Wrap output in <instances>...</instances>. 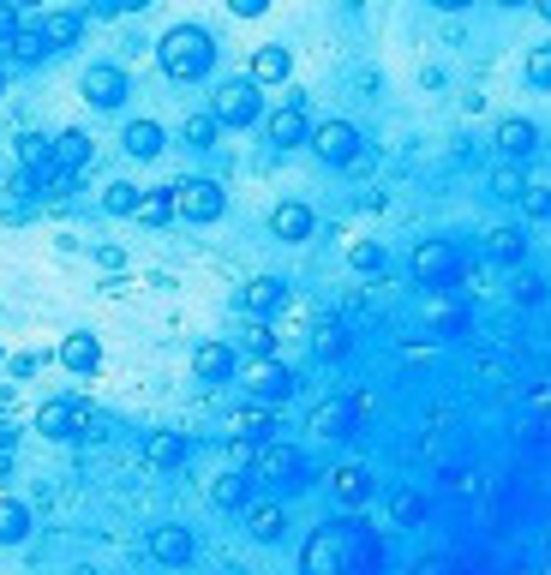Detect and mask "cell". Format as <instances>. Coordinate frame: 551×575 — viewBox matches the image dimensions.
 <instances>
[{
    "mask_svg": "<svg viewBox=\"0 0 551 575\" xmlns=\"http://www.w3.org/2000/svg\"><path fill=\"white\" fill-rule=\"evenodd\" d=\"M312 228H318V216H312L306 204H294V198L270 210V234H276V240H288V246H300V240H312Z\"/></svg>",
    "mask_w": 551,
    "mask_h": 575,
    "instance_id": "7c38bea8",
    "label": "cell"
},
{
    "mask_svg": "<svg viewBox=\"0 0 551 575\" xmlns=\"http://www.w3.org/2000/svg\"><path fill=\"white\" fill-rule=\"evenodd\" d=\"M210 114L222 120V126H252L258 114H264V96H258V78H228V84H216V96H210Z\"/></svg>",
    "mask_w": 551,
    "mask_h": 575,
    "instance_id": "5b68a950",
    "label": "cell"
},
{
    "mask_svg": "<svg viewBox=\"0 0 551 575\" xmlns=\"http://www.w3.org/2000/svg\"><path fill=\"white\" fill-rule=\"evenodd\" d=\"M390 522H396V528H414V522H426V498H420L414 486L390 492Z\"/></svg>",
    "mask_w": 551,
    "mask_h": 575,
    "instance_id": "f1b7e54d",
    "label": "cell"
},
{
    "mask_svg": "<svg viewBox=\"0 0 551 575\" xmlns=\"http://www.w3.org/2000/svg\"><path fill=\"white\" fill-rule=\"evenodd\" d=\"M318 354H324V360H342V354H348V330H342V324H324V330H318Z\"/></svg>",
    "mask_w": 551,
    "mask_h": 575,
    "instance_id": "74e56055",
    "label": "cell"
},
{
    "mask_svg": "<svg viewBox=\"0 0 551 575\" xmlns=\"http://www.w3.org/2000/svg\"><path fill=\"white\" fill-rule=\"evenodd\" d=\"M306 144H312L330 168H348V162L360 156V126H354V120H324V126L306 132Z\"/></svg>",
    "mask_w": 551,
    "mask_h": 575,
    "instance_id": "ba28073f",
    "label": "cell"
},
{
    "mask_svg": "<svg viewBox=\"0 0 551 575\" xmlns=\"http://www.w3.org/2000/svg\"><path fill=\"white\" fill-rule=\"evenodd\" d=\"M12 444H18V426H12V420H0V456H12Z\"/></svg>",
    "mask_w": 551,
    "mask_h": 575,
    "instance_id": "bcb514c9",
    "label": "cell"
},
{
    "mask_svg": "<svg viewBox=\"0 0 551 575\" xmlns=\"http://www.w3.org/2000/svg\"><path fill=\"white\" fill-rule=\"evenodd\" d=\"M36 366H42L36 354H18V360H12V378H36Z\"/></svg>",
    "mask_w": 551,
    "mask_h": 575,
    "instance_id": "f6af8a7d",
    "label": "cell"
},
{
    "mask_svg": "<svg viewBox=\"0 0 551 575\" xmlns=\"http://www.w3.org/2000/svg\"><path fill=\"white\" fill-rule=\"evenodd\" d=\"M12 30H18V6H12V0H0V48L12 42Z\"/></svg>",
    "mask_w": 551,
    "mask_h": 575,
    "instance_id": "b9f144b4",
    "label": "cell"
},
{
    "mask_svg": "<svg viewBox=\"0 0 551 575\" xmlns=\"http://www.w3.org/2000/svg\"><path fill=\"white\" fill-rule=\"evenodd\" d=\"M246 354H276V336H270V324H264V318H252V324H246Z\"/></svg>",
    "mask_w": 551,
    "mask_h": 575,
    "instance_id": "f35d334b",
    "label": "cell"
},
{
    "mask_svg": "<svg viewBox=\"0 0 551 575\" xmlns=\"http://www.w3.org/2000/svg\"><path fill=\"white\" fill-rule=\"evenodd\" d=\"M192 552H198V540H192V528H180V522H168V528L150 534V558H156V564H192Z\"/></svg>",
    "mask_w": 551,
    "mask_h": 575,
    "instance_id": "4fadbf2b",
    "label": "cell"
},
{
    "mask_svg": "<svg viewBox=\"0 0 551 575\" xmlns=\"http://www.w3.org/2000/svg\"><path fill=\"white\" fill-rule=\"evenodd\" d=\"M0 90H6V72H0Z\"/></svg>",
    "mask_w": 551,
    "mask_h": 575,
    "instance_id": "816d5d0a",
    "label": "cell"
},
{
    "mask_svg": "<svg viewBox=\"0 0 551 575\" xmlns=\"http://www.w3.org/2000/svg\"><path fill=\"white\" fill-rule=\"evenodd\" d=\"M144 228H162V222H174V192L162 186V192H138V210H132Z\"/></svg>",
    "mask_w": 551,
    "mask_h": 575,
    "instance_id": "d4e9b609",
    "label": "cell"
},
{
    "mask_svg": "<svg viewBox=\"0 0 551 575\" xmlns=\"http://www.w3.org/2000/svg\"><path fill=\"white\" fill-rule=\"evenodd\" d=\"M60 366H66V372H78V378H90V372L102 366V342H96L90 330H72V336L60 342Z\"/></svg>",
    "mask_w": 551,
    "mask_h": 575,
    "instance_id": "5bb4252c",
    "label": "cell"
},
{
    "mask_svg": "<svg viewBox=\"0 0 551 575\" xmlns=\"http://www.w3.org/2000/svg\"><path fill=\"white\" fill-rule=\"evenodd\" d=\"M348 264H354L360 276L384 270V240H354V246H348Z\"/></svg>",
    "mask_w": 551,
    "mask_h": 575,
    "instance_id": "d6a6232c",
    "label": "cell"
},
{
    "mask_svg": "<svg viewBox=\"0 0 551 575\" xmlns=\"http://www.w3.org/2000/svg\"><path fill=\"white\" fill-rule=\"evenodd\" d=\"M6 48H12V60H18V66H36V60H48V54H54V48H48V36H42V30H24V24L12 30V42H6Z\"/></svg>",
    "mask_w": 551,
    "mask_h": 575,
    "instance_id": "603a6c76",
    "label": "cell"
},
{
    "mask_svg": "<svg viewBox=\"0 0 551 575\" xmlns=\"http://www.w3.org/2000/svg\"><path fill=\"white\" fill-rule=\"evenodd\" d=\"M282 528H288L282 504H246V534L252 540H282Z\"/></svg>",
    "mask_w": 551,
    "mask_h": 575,
    "instance_id": "44dd1931",
    "label": "cell"
},
{
    "mask_svg": "<svg viewBox=\"0 0 551 575\" xmlns=\"http://www.w3.org/2000/svg\"><path fill=\"white\" fill-rule=\"evenodd\" d=\"M534 144H540V126L534 120H498V156H516V162H528L534 156Z\"/></svg>",
    "mask_w": 551,
    "mask_h": 575,
    "instance_id": "e0dca14e",
    "label": "cell"
},
{
    "mask_svg": "<svg viewBox=\"0 0 551 575\" xmlns=\"http://www.w3.org/2000/svg\"><path fill=\"white\" fill-rule=\"evenodd\" d=\"M516 300H522V306H534V300H540V276H534V270H522V276H516Z\"/></svg>",
    "mask_w": 551,
    "mask_h": 575,
    "instance_id": "60d3db41",
    "label": "cell"
},
{
    "mask_svg": "<svg viewBox=\"0 0 551 575\" xmlns=\"http://www.w3.org/2000/svg\"><path fill=\"white\" fill-rule=\"evenodd\" d=\"M48 150H54V162L66 168V174H84L90 168V156H96V144H90V132H60V138H48Z\"/></svg>",
    "mask_w": 551,
    "mask_h": 575,
    "instance_id": "ac0fdd59",
    "label": "cell"
},
{
    "mask_svg": "<svg viewBox=\"0 0 551 575\" xmlns=\"http://www.w3.org/2000/svg\"><path fill=\"white\" fill-rule=\"evenodd\" d=\"M126 90H132V84H126L120 66H90V72H84V102H90V108H120Z\"/></svg>",
    "mask_w": 551,
    "mask_h": 575,
    "instance_id": "30bf717a",
    "label": "cell"
},
{
    "mask_svg": "<svg viewBox=\"0 0 551 575\" xmlns=\"http://www.w3.org/2000/svg\"><path fill=\"white\" fill-rule=\"evenodd\" d=\"M528 6H534V12H540V18L551 24V0H528Z\"/></svg>",
    "mask_w": 551,
    "mask_h": 575,
    "instance_id": "c3c4849f",
    "label": "cell"
},
{
    "mask_svg": "<svg viewBox=\"0 0 551 575\" xmlns=\"http://www.w3.org/2000/svg\"><path fill=\"white\" fill-rule=\"evenodd\" d=\"M156 60H162V72H168L174 84H198V78H210V66H216V42H210L204 24H174V30L156 42Z\"/></svg>",
    "mask_w": 551,
    "mask_h": 575,
    "instance_id": "7a4b0ae2",
    "label": "cell"
},
{
    "mask_svg": "<svg viewBox=\"0 0 551 575\" xmlns=\"http://www.w3.org/2000/svg\"><path fill=\"white\" fill-rule=\"evenodd\" d=\"M18 162H24V168H48V162H54L48 138H42V132H18Z\"/></svg>",
    "mask_w": 551,
    "mask_h": 575,
    "instance_id": "4dcf8cb0",
    "label": "cell"
},
{
    "mask_svg": "<svg viewBox=\"0 0 551 575\" xmlns=\"http://www.w3.org/2000/svg\"><path fill=\"white\" fill-rule=\"evenodd\" d=\"M462 264H468V258H462L456 240H420V246H414V282H420V288H450V282L462 276Z\"/></svg>",
    "mask_w": 551,
    "mask_h": 575,
    "instance_id": "8992f818",
    "label": "cell"
},
{
    "mask_svg": "<svg viewBox=\"0 0 551 575\" xmlns=\"http://www.w3.org/2000/svg\"><path fill=\"white\" fill-rule=\"evenodd\" d=\"M330 480H336V498H342L348 510H360V504L372 498V480H366V468H336Z\"/></svg>",
    "mask_w": 551,
    "mask_h": 575,
    "instance_id": "4316f807",
    "label": "cell"
},
{
    "mask_svg": "<svg viewBox=\"0 0 551 575\" xmlns=\"http://www.w3.org/2000/svg\"><path fill=\"white\" fill-rule=\"evenodd\" d=\"M144 462H150V468H180V462H186V438H180V432H156L150 450H144Z\"/></svg>",
    "mask_w": 551,
    "mask_h": 575,
    "instance_id": "484cf974",
    "label": "cell"
},
{
    "mask_svg": "<svg viewBox=\"0 0 551 575\" xmlns=\"http://www.w3.org/2000/svg\"><path fill=\"white\" fill-rule=\"evenodd\" d=\"M378 564H384V546H378V534L360 516L312 528V540L300 552V570L306 575H366V570H378Z\"/></svg>",
    "mask_w": 551,
    "mask_h": 575,
    "instance_id": "6da1fadb",
    "label": "cell"
},
{
    "mask_svg": "<svg viewBox=\"0 0 551 575\" xmlns=\"http://www.w3.org/2000/svg\"><path fill=\"white\" fill-rule=\"evenodd\" d=\"M228 12L234 18H258V12H270V0H228Z\"/></svg>",
    "mask_w": 551,
    "mask_h": 575,
    "instance_id": "7bdbcfd3",
    "label": "cell"
},
{
    "mask_svg": "<svg viewBox=\"0 0 551 575\" xmlns=\"http://www.w3.org/2000/svg\"><path fill=\"white\" fill-rule=\"evenodd\" d=\"M120 144H126V156L150 162V156H162V126H156V120H132V126L120 132Z\"/></svg>",
    "mask_w": 551,
    "mask_h": 575,
    "instance_id": "ffe728a7",
    "label": "cell"
},
{
    "mask_svg": "<svg viewBox=\"0 0 551 575\" xmlns=\"http://www.w3.org/2000/svg\"><path fill=\"white\" fill-rule=\"evenodd\" d=\"M264 132H270V144H276V150H294V144H306V132H312V126H306V108H300V96H288V102H282V108L264 120Z\"/></svg>",
    "mask_w": 551,
    "mask_h": 575,
    "instance_id": "8fae6325",
    "label": "cell"
},
{
    "mask_svg": "<svg viewBox=\"0 0 551 575\" xmlns=\"http://www.w3.org/2000/svg\"><path fill=\"white\" fill-rule=\"evenodd\" d=\"M42 36H48V48H72L84 36V12H48L42 18Z\"/></svg>",
    "mask_w": 551,
    "mask_h": 575,
    "instance_id": "7402d4cb",
    "label": "cell"
},
{
    "mask_svg": "<svg viewBox=\"0 0 551 575\" xmlns=\"http://www.w3.org/2000/svg\"><path fill=\"white\" fill-rule=\"evenodd\" d=\"M150 0H90V18H120V12H144Z\"/></svg>",
    "mask_w": 551,
    "mask_h": 575,
    "instance_id": "ab89813d",
    "label": "cell"
},
{
    "mask_svg": "<svg viewBox=\"0 0 551 575\" xmlns=\"http://www.w3.org/2000/svg\"><path fill=\"white\" fill-rule=\"evenodd\" d=\"M426 6H438V12H462V6H474V0H426Z\"/></svg>",
    "mask_w": 551,
    "mask_h": 575,
    "instance_id": "7dc6e473",
    "label": "cell"
},
{
    "mask_svg": "<svg viewBox=\"0 0 551 575\" xmlns=\"http://www.w3.org/2000/svg\"><path fill=\"white\" fill-rule=\"evenodd\" d=\"M102 210H108V216H132V210H138V186H132V180H114V186L102 192Z\"/></svg>",
    "mask_w": 551,
    "mask_h": 575,
    "instance_id": "1f68e13d",
    "label": "cell"
},
{
    "mask_svg": "<svg viewBox=\"0 0 551 575\" xmlns=\"http://www.w3.org/2000/svg\"><path fill=\"white\" fill-rule=\"evenodd\" d=\"M24 534H30V510L12 504V498H0V546H18Z\"/></svg>",
    "mask_w": 551,
    "mask_h": 575,
    "instance_id": "f546056e",
    "label": "cell"
},
{
    "mask_svg": "<svg viewBox=\"0 0 551 575\" xmlns=\"http://www.w3.org/2000/svg\"><path fill=\"white\" fill-rule=\"evenodd\" d=\"M252 474L270 480V486H282V492H300V486H306V456H300L294 444L264 438V444L252 450Z\"/></svg>",
    "mask_w": 551,
    "mask_h": 575,
    "instance_id": "277c9868",
    "label": "cell"
},
{
    "mask_svg": "<svg viewBox=\"0 0 551 575\" xmlns=\"http://www.w3.org/2000/svg\"><path fill=\"white\" fill-rule=\"evenodd\" d=\"M12 6H18V12H24V6H48V0H12Z\"/></svg>",
    "mask_w": 551,
    "mask_h": 575,
    "instance_id": "681fc988",
    "label": "cell"
},
{
    "mask_svg": "<svg viewBox=\"0 0 551 575\" xmlns=\"http://www.w3.org/2000/svg\"><path fill=\"white\" fill-rule=\"evenodd\" d=\"M492 192H498L504 204H516V198L528 192V174H522V162H516V156H504V162L492 168Z\"/></svg>",
    "mask_w": 551,
    "mask_h": 575,
    "instance_id": "cb8c5ba5",
    "label": "cell"
},
{
    "mask_svg": "<svg viewBox=\"0 0 551 575\" xmlns=\"http://www.w3.org/2000/svg\"><path fill=\"white\" fill-rule=\"evenodd\" d=\"M288 306V282L282 276H252L246 288H240V312L246 318H270V312H282Z\"/></svg>",
    "mask_w": 551,
    "mask_h": 575,
    "instance_id": "9c48e42d",
    "label": "cell"
},
{
    "mask_svg": "<svg viewBox=\"0 0 551 575\" xmlns=\"http://www.w3.org/2000/svg\"><path fill=\"white\" fill-rule=\"evenodd\" d=\"M306 432H318V438H348V432H354V408H348V402H324V408H312Z\"/></svg>",
    "mask_w": 551,
    "mask_h": 575,
    "instance_id": "d6986e66",
    "label": "cell"
},
{
    "mask_svg": "<svg viewBox=\"0 0 551 575\" xmlns=\"http://www.w3.org/2000/svg\"><path fill=\"white\" fill-rule=\"evenodd\" d=\"M246 78H258V84H288L294 78V54L282 48V42H264L258 54H252V72Z\"/></svg>",
    "mask_w": 551,
    "mask_h": 575,
    "instance_id": "2e32d148",
    "label": "cell"
},
{
    "mask_svg": "<svg viewBox=\"0 0 551 575\" xmlns=\"http://www.w3.org/2000/svg\"><path fill=\"white\" fill-rule=\"evenodd\" d=\"M192 378H198V384H228V378H234V348H228V342H204V348L192 354Z\"/></svg>",
    "mask_w": 551,
    "mask_h": 575,
    "instance_id": "9a60e30c",
    "label": "cell"
},
{
    "mask_svg": "<svg viewBox=\"0 0 551 575\" xmlns=\"http://www.w3.org/2000/svg\"><path fill=\"white\" fill-rule=\"evenodd\" d=\"M240 390H246V402L276 408V402H288V396H294V372H288L276 354H252V366L240 372Z\"/></svg>",
    "mask_w": 551,
    "mask_h": 575,
    "instance_id": "3957f363",
    "label": "cell"
},
{
    "mask_svg": "<svg viewBox=\"0 0 551 575\" xmlns=\"http://www.w3.org/2000/svg\"><path fill=\"white\" fill-rule=\"evenodd\" d=\"M516 204H522L534 222H551V186H534V180H528V192H522Z\"/></svg>",
    "mask_w": 551,
    "mask_h": 575,
    "instance_id": "d590c367",
    "label": "cell"
},
{
    "mask_svg": "<svg viewBox=\"0 0 551 575\" xmlns=\"http://www.w3.org/2000/svg\"><path fill=\"white\" fill-rule=\"evenodd\" d=\"M522 72H528V84H534V90H551V42L528 48V66H522Z\"/></svg>",
    "mask_w": 551,
    "mask_h": 575,
    "instance_id": "e575fe53",
    "label": "cell"
},
{
    "mask_svg": "<svg viewBox=\"0 0 551 575\" xmlns=\"http://www.w3.org/2000/svg\"><path fill=\"white\" fill-rule=\"evenodd\" d=\"M168 192H174V216H186V222H216L228 210V198H222L216 180H174Z\"/></svg>",
    "mask_w": 551,
    "mask_h": 575,
    "instance_id": "52a82bcc",
    "label": "cell"
},
{
    "mask_svg": "<svg viewBox=\"0 0 551 575\" xmlns=\"http://www.w3.org/2000/svg\"><path fill=\"white\" fill-rule=\"evenodd\" d=\"M96 264H102V270H120V264H126V252H120V246H96Z\"/></svg>",
    "mask_w": 551,
    "mask_h": 575,
    "instance_id": "ee69618b",
    "label": "cell"
},
{
    "mask_svg": "<svg viewBox=\"0 0 551 575\" xmlns=\"http://www.w3.org/2000/svg\"><path fill=\"white\" fill-rule=\"evenodd\" d=\"M492 6H528V0H492Z\"/></svg>",
    "mask_w": 551,
    "mask_h": 575,
    "instance_id": "f907efd6",
    "label": "cell"
},
{
    "mask_svg": "<svg viewBox=\"0 0 551 575\" xmlns=\"http://www.w3.org/2000/svg\"><path fill=\"white\" fill-rule=\"evenodd\" d=\"M210 498H216V510H246V504H252V480H246V474H222V480L210 486Z\"/></svg>",
    "mask_w": 551,
    "mask_h": 575,
    "instance_id": "83f0119b",
    "label": "cell"
},
{
    "mask_svg": "<svg viewBox=\"0 0 551 575\" xmlns=\"http://www.w3.org/2000/svg\"><path fill=\"white\" fill-rule=\"evenodd\" d=\"M486 240H492V252H498V258H522V246H528V240H522V228H492Z\"/></svg>",
    "mask_w": 551,
    "mask_h": 575,
    "instance_id": "8d00e7d4",
    "label": "cell"
},
{
    "mask_svg": "<svg viewBox=\"0 0 551 575\" xmlns=\"http://www.w3.org/2000/svg\"><path fill=\"white\" fill-rule=\"evenodd\" d=\"M216 132H222V120H216V114H192V120H186V144H192V150H210V144H216Z\"/></svg>",
    "mask_w": 551,
    "mask_h": 575,
    "instance_id": "836d02e7",
    "label": "cell"
}]
</instances>
